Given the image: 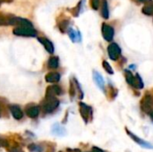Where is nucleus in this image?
I'll return each mask as SVG.
<instances>
[{
    "mask_svg": "<svg viewBox=\"0 0 153 152\" xmlns=\"http://www.w3.org/2000/svg\"><path fill=\"white\" fill-rule=\"evenodd\" d=\"M59 106V100L56 96H46L42 102V109L45 113H52Z\"/></svg>",
    "mask_w": 153,
    "mask_h": 152,
    "instance_id": "1",
    "label": "nucleus"
},
{
    "mask_svg": "<svg viewBox=\"0 0 153 152\" xmlns=\"http://www.w3.org/2000/svg\"><path fill=\"white\" fill-rule=\"evenodd\" d=\"M140 107L143 112L150 115L153 112V96L150 93H145L140 102Z\"/></svg>",
    "mask_w": 153,
    "mask_h": 152,
    "instance_id": "2",
    "label": "nucleus"
},
{
    "mask_svg": "<svg viewBox=\"0 0 153 152\" xmlns=\"http://www.w3.org/2000/svg\"><path fill=\"white\" fill-rule=\"evenodd\" d=\"M13 33L16 36H24V37H36L37 31L33 26H18L13 30Z\"/></svg>",
    "mask_w": 153,
    "mask_h": 152,
    "instance_id": "3",
    "label": "nucleus"
},
{
    "mask_svg": "<svg viewBox=\"0 0 153 152\" xmlns=\"http://www.w3.org/2000/svg\"><path fill=\"white\" fill-rule=\"evenodd\" d=\"M126 133H127V135L135 142V143H137V144H139L141 147H143V149H148V150H152L153 149V145L152 143H150V142H146V141H144L143 139H142V138H140V137H138L137 135H135L134 133H132L131 131H129L127 128H126Z\"/></svg>",
    "mask_w": 153,
    "mask_h": 152,
    "instance_id": "4",
    "label": "nucleus"
},
{
    "mask_svg": "<svg viewBox=\"0 0 153 152\" xmlns=\"http://www.w3.org/2000/svg\"><path fill=\"white\" fill-rule=\"evenodd\" d=\"M79 108H80L81 116L82 117L85 124H88L89 120L92 118V109H91V108L90 106L86 105L83 102L79 103Z\"/></svg>",
    "mask_w": 153,
    "mask_h": 152,
    "instance_id": "5",
    "label": "nucleus"
},
{
    "mask_svg": "<svg viewBox=\"0 0 153 152\" xmlns=\"http://www.w3.org/2000/svg\"><path fill=\"white\" fill-rule=\"evenodd\" d=\"M108 53L111 60L117 61L121 56V48L117 43H111L108 47Z\"/></svg>",
    "mask_w": 153,
    "mask_h": 152,
    "instance_id": "6",
    "label": "nucleus"
},
{
    "mask_svg": "<svg viewBox=\"0 0 153 152\" xmlns=\"http://www.w3.org/2000/svg\"><path fill=\"white\" fill-rule=\"evenodd\" d=\"M101 32H102V36L105 39V40L110 42L115 35V30L114 28L107 23H103L101 26Z\"/></svg>",
    "mask_w": 153,
    "mask_h": 152,
    "instance_id": "7",
    "label": "nucleus"
},
{
    "mask_svg": "<svg viewBox=\"0 0 153 152\" xmlns=\"http://www.w3.org/2000/svg\"><path fill=\"white\" fill-rule=\"evenodd\" d=\"M15 16L12 14H4L0 13V26L5 25H14Z\"/></svg>",
    "mask_w": 153,
    "mask_h": 152,
    "instance_id": "8",
    "label": "nucleus"
},
{
    "mask_svg": "<svg viewBox=\"0 0 153 152\" xmlns=\"http://www.w3.org/2000/svg\"><path fill=\"white\" fill-rule=\"evenodd\" d=\"M92 76H93V81H94V82L96 83V85H97L101 90H104V91H105V82H104L103 76H102L99 72H97V71H93Z\"/></svg>",
    "mask_w": 153,
    "mask_h": 152,
    "instance_id": "9",
    "label": "nucleus"
},
{
    "mask_svg": "<svg viewBox=\"0 0 153 152\" xmlns=\"http://www.w3.org/2000/svg\"><path fill=\"white\" fill-rule=\"evenodd\" d=\"M51 132L54 135L56 136H59V137H62V136H65L66 134V130L64 126H62L60 124L58 123H56L52 125L51 127Z\"/></svg>",
    "mask_w": 153,
    "mask_h": 152,
    "instance_id": "10",
    "label": "nucleus"
},
{
    "mask_svg": "<svg viewBox=\"0 0 153 152\" xmlns=\"http://www.w3.org/2000/svg\"><path fill=\"white\" fill-rule=\"evenodd\" d=\"M9 109H10V112H11V114H12V116H13V117L14 119L20 120V119L22 118L23 114H22V109L20 108L19 106L11 105V106H9Z\"/></svg>",
    "mask_w": 153,
    "mask_h": 152,
    "instance_id": "11",
    "label": "nucleus"
},
{
    "mask_svg": "<svg viewBox=\"0 0 153 152\" xmlns=\"http://www.w3.org/2000/svg\"><path fill=\"white\" fill-rule=\"evenodd\" d=\"M67 32H68V35H69V37H70V39H71V40L73 42H81L82 35H81L79 30H74L73 28H69Z\"/></svg>",
    "mask_w": 153,
    "mask_h": 152,
    "instance_id": "12",
    "label": "nucleus"
},
{
    "mask_svg": "<svg viewBox=\"0 0 153 152\" xmlns=\"http://www.w3.org/2000/svg\"><path fill=\"white\" fill-rule=\"evenodd\" d=\"M125 76H126V82L130 86H132L133 88H135L136 89V78H135V75H134L131 71L126 70L125 71Z\"/></svg>",
    "mask_w": 153,
    "mask_h": 152,
    "instance_id": "13",
    "label": "nucleus"
},
{
    "mask_svg": "<svg viewBox=\"0 0 153 152\" xmlns=\"http://www.w3.org/2000/svg\"><path fill=\"white\" fill-rule=\"evenodd\" d=\"M26 114L30 118H36L39 115V107L30 106L26 108Z\"/></svg>",
    "mask_w": 153,
    "mask_h": 152,
    "instance_id": "14",
    "label": "nucleus"
},
{
    "mask_svg": "<svg viewBox=\"0 0 153 152\" xmlns=\"http://www.w3.org/2000/svg\"><path fill=\"white\" fill-rule=\"evenodd\" d=\"M61 94H62V89L57 85L49 86L46 90V96H56Z\"/></svg>",
    "mask_w": 153,
    "mask_h": 152,
    "instance_id": "15",
    "label": "nucleus"
},
{
    "mask_svg": "<svg viewBox=\"0 0 153 152\" xmlns=\"http://www.w3.org/2000/svg\"><path fill=\"white\" fill-rule=\"evenodd\" d=\"M39 41L41 42V44L44 46V47L46 48V50L50 53V54H53L54 53V45L52 44V42L50 40H48V39H45V38H39Z\"/></svg>",
    "mask_w": 153,
    "mask_h": 152,
    "instance_id": "16",
    "label": "nucleus"
},
{
    "mask_svg": "<svg viewBox=\"0 0 153 152\" xmlns=\"http://www.w3.org/2000/svg\"><path fill=\"white\" fill-rule=\"evenodd\" d=\"M46 81L48 82H51V83H55V82H59L60 80V74L56 72H51V73H48L46 77H45Z\"/></svg>",
    "mask_w": 153,
    "mask_h": 152,
    "instance_id": "17",
    "label": "nucleus"
},
{
    "mask_svg": "<svg viewBox=\"0 0 153 152\" xmlns=\"http://www.w3.org/2000/svg\"><path fill=\"white\" fill-rule=\"evenodd\" d=\"M143 13L148 16H153V2L152 0L148 1L146 4L143 7Z\"/></svg>",
    "mask_w": 153,
    "mask_h": 152,
    "instance_id": "18",
    "label": "nucleus"
},
{
    "mask_svg": "<svg viewBox=\"0 0 153 152\" xmlns=\"http://www.w3.org/2000/svg\"><path fill=\"white\" fill-rule=\"evenodd\" d=\"M101 14L104 19H108L109 17V10L107 0H101Z\"/></svg>",
    "mask_w": 153,
    "mask_h": 152,
    "instance_id": "19",
    "label": "nucleus"
},
{
    "mask_svg": "<svg viewBox=\"0 0 153 152\" xmlns=\"http://www.w3.org/2000/svg\"><path fill=\"white\" fill-rule=\"evenodd\" d=\"M48 68H50V69H56L59 65L58 57H56V56L50 57L48 62Z\"/></svg>",
    "mask_w": 153,
    "mask_h": 152,
    "instance_id": "20",
    "label": "nucleus"
},
{
    "mask_svg": "<svg viewBox=\"0 0 153 152\" xmlns=\"http://www.w3.org/2000/svg\"><path fill=\"white\" fill-rule=\"evenodd\" d=\"M83 1H84V0H81V1L77 4V5H76L75 7H74L72 10H70V12L72 13V14H73L74 16L77 17V16L80 14V13H81V11H82V4H83Z\"/></svg>",
    "mask_w": 153,
    "mask_h": 152,
    "instance_id": "21",
    "label": "nucleus"
},
{
    "mask_svg": "<svg viewBox=\"0 0 153 152\" xmlns=\"http://www.w3.org/2000/svg\"><path fill=\"white\" fill-rule=\"evenodd\" d=\"M58 28L62 32H65L68 30L69 29V20L65 19L63 21H61L60 22H58Z\"/></svg>",
    "mask_w": 153,
    "mask_h": 152,
    "instance_id": "22",
    "label": "nucleus"
},
{
    "mask_svg": "<svg viewBox=\"0 0 153 152\" xmlns=\"http://www.w3.org/2000/svg\"><path fill=\"white\" fill-rule=\"evenodd\" d=\"M102 66H103L104 70H105L108 73H109V74H114V70H113V68L111 67V65L108 64V62L103 61V62H102Z\"/></svg>",
    "mask_w": 153,
    "mask_h": 152,
    "instance_id": "23",
    "label": "nucleus"
},
{
    "mask_svg": "<svg viewBox=\"0 0 153 152\" xmlns=\"http://www.w3.org/2000/svg\"><path fill=\"white\" fill-rule=\"evenodd\" d=\"M135 78H136V89H138V90L143 89V86H144V84H143V82L141 76L138 73H136L135 74Z\"/></svg>",
    "mask_w": 153,
    "mask_h": 152,
    "instance_id": "24",
    "label": "nucleus"
},
{
    "mask_svg": "<svg viewBox=\"0 0 153 152\" xmlns=\"http://www.w3.org/2000/svg\"><path fill=\"white\" fill-rule=\"evenodd\" d=\"M28 149H29V151H31V152L42 151V148H41V147H39V146H38V145H36V144H34V143H32V144L29 145Z\"/></svg>",
    "mask_w": 153,
    "mask_h": 152,
    "instance_id": "25",
    "label": "nucleus"
},
{
    "mask_svg": "<svg viewBox=\"0 0 153 152\" xmlns=\"http://www.w3.org/2000/svg\"><path fill=\"white\" fill-rule=\"evenodd\" d=\"M109 94H110V97H109V99H114L117 96V89H115L114 87H112V86H109Z\"/></svg>",
    "mask_w": 153,
    "mask_h": 152,
    "instance_id": "26",
    "label": "nucleus"
},
{
    "mask_svg": "<svg viewBox=\"0 0 153 152\" xmlns=\"http://www.w3.org/2000/svg\"><path fill=\"white\" fill-rule=\"evenodd\" d=\"M90 4L93 10H98L100 8V0H90Z\"/></svg>",
    "mask_w": 153,
    "mask_h": 152,
    "instance_id": "27",
    "label": "nucleus"
},
{
    "mask_svg": "<svg viewBox=\"0 0 153 152\" xmlns=\"http://www.w3.org/2000/svg\"><path fill=\"white\" fill-rule=\"evenodd\" d=\"M92 152H105L103 150L98 148V147H93L92 148Z\"/></svg>",
    "mask_w": 153,
    "mask_h": 152,
    "instance_id": "28",
    "label": "nucleus"
},
{
    "mask_svg": "<svg viewBox=\"0 0 153 152\" xmlns=\"http://www.w3.org/2000/svg\"><path fill=\"white\" fill-rule=\"evenodd\" d=\"M5 146H7V142H5V141H4V140L0 139V147H5Z\"/></svg>",
    "mask_w": 153,
    "mask_h": 152,
    "instance_id": "29",
    "label": "nucleus"
},
{
    "mask_svg": "<svg viewBox=\"0 0 153 152\" xmlns=\"http://www.w3.org/2000/svg\"><path fill=\"white\" fill-rule=\"evenodd\" d=\"M149 116H150V117H151V119H152V122L153 123V112L152 113V114H150Z\"/></svg>",
    "mask_w": 153,
    "mask_h": 152,
    "instance_id": "30",
    "label": "nucleus"
},
{
    "mask_svg": "<svg viewBox=\"0 0 153 152\" xmlns=\"http://www.w3.org/2000/svg\"><path fill=\"white\" fill-rule=\"evenodd\" d=\"M1 1H4V2H12V0H1Z\"/></svg>",
    "mask_w": 153,
    "mask_h": 152,
    "instance_id": "31",
    "label": "nucleus"
},
{
    "mask_svg": "<svg viewBox=\"0 0 153 152\" xmlns=\"http://www.w3.org/2000/svg\"><path fill=\"white\" fill-rule=\"evenodd\" d=\"M140 2H143V3H144V2H147L146 0H139Z\"/></svg>",
    "mask_w": 153,
    "mask_h": 152,
    "instance_id": "32",
    "label": "nucleus"
}]
</instances>
